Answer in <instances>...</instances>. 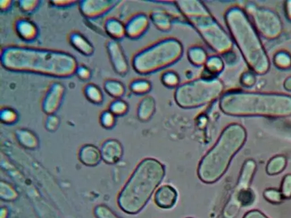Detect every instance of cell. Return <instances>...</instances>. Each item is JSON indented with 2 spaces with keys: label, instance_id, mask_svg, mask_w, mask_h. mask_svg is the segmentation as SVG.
<instances>
[{
  "label": "cell",
  "instance_id": "obj_1",
  "mask_svg": "<svg viewBox=\"0 0 291 218\" xmlns=\"http://www.w3.org/2000/svg\"><path fill=\"white\" fill-rule=\"evenodd\" d=\"M0 60L3 69L12 72L56 78L73 76L79 65L74 56L62 50L16 45L2 48Z\"/></svg>",
  "mask_w": 291,
  "mask_h": 218
},
{
  "label": "cell",
  "instance_id": "obj_37",
  "mask_svg": "<svg viewBox=\"0 0 291 218\" xmlns=\"http://www.w3.org/2000/svg\"><path fill=\"white\" fill-rule=\"evenodd\" d=\"M75 74L77 75L79 79L82 81H88L91 77V71L87 66L84 64H79L75 71Z\"/></svg>",
  "mask_w": 291,
  "mask_h": 218
},
{
  "label": "cell",
  "instance_id": "obj_17",
  "mask_svg": "<svg viewBox=\"0 0 291 218\" xmlns=\"http://www.w3.org/2000/svg\"><path fill=\"white\" fill-rule=\"evenodd\" d=\"M78 158L83 165L94 167L99 165L102 160L101 151L95 145L85 144L79 149Z\"/></svg>",
  "mask_w": 291,
  "mask_h": 218
},
{
  "label": "cell",
  "instance_id": "obj_5",
  "mask_svg": "<svg viewBox=\"0 0 291 218\" xmlns=\"http://www.w3.org/2000/svg\"><path fill=\"white\" fill-rule=\"evenodd\" d=\"M225 20L230 36L254 72L263 74L269 69V62L260 38L246 14L239 7L227 10Z\"/></svg>",
  "mask_w": 291,
  "mask_h": 218
},
{
  "label": "cell",
  "instance_id": "obj_28",
  "mask_svg": "<svg viewBox=\"0 0 291 218\" xmlns=\"http://www.w3.org/2000/svg\"><path fill=\"white\" fill-rule=\"evenodd\" d=\"M161 83L168 88H177L181 83V77L178 73L172 70H168L161 75Z\"/></svg>",
  "mask_w": 291,
  "mask_h": 218
},
{
  "label": "cell",
  "instance_id": "obj_16",
  "mask_svg": "<svg viewBox=\"0 0 291 218\" xmlns=\"http://www.w3.org/2000/svg\"><path fill=\"white\" fill-rule=\"evenodd\" d=\"M178 194L176 189L170 185H164L158 188L154 195L156 204L163 209H170L177 203Z\"/></svg>",
  "mask_w": 291,
  "mask_h": 218
},
{
  "label": "cell",
  "instance_id": "obj_15",
  "mask_svg": "<svg viewBox=\"0 0 291 218\" xmlns=\"http://www.w3.org/2000/svg\"><path fill=\"white\" fill-rule=\"evenodd\" d=\"M14 29L17 36L24 42H33L37 39L38 28L33 21L27 18L19 17L14 23Z\"/></svg>",
  "mask_w": 291,
  "mask_h": 218
},
{
  "label": "cell",
  "instance_id": "obj_46",
  "mask_svg": "<svg viewBox=\"0 0 291 218\" xmlns=\"http://www.w3.org/2000/svg\"><path fill=\"white\" fill-rule=\"evenodd\" d=\"M286 9L287 15H288L289 17L291 20V1L287 2V5H286Z\"/></svg>",
  "mask_w": 291,
  "mask_h": 218
},
{
  "label": "cell",
  "instance_id": "obj_40",
  "mask_svg": "<svg viewBox=\"0 0 291 218\" xmlns=\"http://www.w3.org/2000/svg\"><path fill=\"white\" fill-rule=\"evenodd\" d=\"M283 198H289L291 196V175L286 176L283 180L282 193Z\"/></svg>",
  "mask_w": 291,
  "mask_h": 218
},
{
  "label": "cell",
  "instance_id": "obj_31",
  "mask_svg": "<svg viewBox=\"0 0 291 218\" xmlns=\"http://www.w3.org/2000/svg\"><path fill=\"white\" fill-rule=\"evenodd\" d=\"M0 120L2 123L13 124L19 120V115L16 111L9 107H3L0 112Z\"/></svg>",
  "mask_w": 291,
  "mask_h": 218
},
{
  "label": "cell",
  "instance_id": "obj_41",
  "mask_svg": "<svg viewBox=\"0 0 291 218\" xmlns=\"http://www.w3.org/2000/svg\"><path fill=\"white\" fill-rule=\"evenodd\" d=\"M256 82V78L251 73H245L240 77V83L246 87H252Z\"/></svg>",
  "mask_w": 291,
  "mask_h": 218
},
{
  "label": "cell",
  "instance_id": "obj_32",
  "mask_svg": "<svg viewBox=\"0 0 291 218\" xmlns=\"http://www.w3.org/2000/svg\"><path fill=\"white\" fill-rule=\"evenodd\" d=\"M99 121L101 126L105 129H112L116 125V117L108 109H106L100 114Z\"/></svg>",
  "mask_w": 291,
  "mask_h": 218
},
{
  "label": "cell",
  "instance_id": "obj_36",
  "mask_svg": "<svg viewBox=\"0 0 291 218\" xmlns=\"http://www.w3.org/2000/svg\"><path fill=\"white\" fill-rule=\"evenodd\" d=\"M60 119L55 114L47 116L45 122L46 130L49 132L56 131L60 126Z\"/></svg>",
  "mask_w": 291,
  "mask_h": 218
},
{
  "label": "cell",
  "instance_id": "obj_22",
  "mask_svg": "<svg viewBox=\"0 0 291 218\" xmlns=\"http://www.w3.org/2000/svg\"><path fill=\"white\" fill-rule=\"evenodd\" d=\"M150 20L158 30L161 32L170 31L172 26V19L170 14L164 10L155 9L150 13Z\"/></svg>",
  "mask_w": 291,
  "mask_h": 218
},
{
  "label": "cell",
  "instance_id": "obj_47",
  "mask_svg": "<svg viewBox=\"0 0 291 218\" xmlns=\"http://www.w3.org/2000/svg\"></svg>",
  "mask_w": 291,
  "mask_h": 218
},
{
  "label": "cell",
  "instance_id": "obj_24",
  "mask_svg": "<svg viewBox=\"0 0 291 218\" xmlns=\"http://www.w3.org/2000/svg\"><path fill=\"white\" fill-rule=\"evenodd\" d=\"M187 58L189 62L196 67H204L208 58V53L202 46H192L187 50Z\"/></svg>",
  "mask_w": 291,
  "mask_h": 218
},
{
  "label": "cell",
  "instance_id": "obj_2",
  "mask_svg": "<svg viewBox=\"0 0 291 218\" xmlns=\"http://www.w3.org/2000/svg\"><path fill=\"white\" fill-rule=\"evenodd\" d=\"M166 175V168L154 158L143 159L121 189L117 198L120 208L128 214H136L144 208Z\"/></svg>",
  "mask_w": 291,
  "mask_h": 218
},
{
  "label": "cell",
  "instance_id": "obj_43",
  "mask_svg": "<svg viewBox=\"0 0 291 218\" xmlns=\"http://www.w3.org/2000/svg\"><path fill=\"white\" fill-rule=\"evenodd\" d=\"M243 218H268L264 214H262L258 210H253L248 212L244 216Z\"/></svg>",
  "mask_w": 291,
  "mask_h": 218
},
{
  "label": "cell",
  "instance_id": "obj_19",
  "mask_svg": "<svg viewBox=\"0 0 291 218\" xmlns=\"http://www.w3.org/2000/svg\"><path fill=\"white\" fill-rule=\"evenodd\" d=\"M156 99L151 96H145L138 103L136 115L142 122H147L152 119L156 112Z\"/></svg>",
  "mask_w": 291,
  "mask_h": 218
},
{
  "label": "cell",
  "instance_id": "obj_33",
  "mask_svg": "<svg viewBox=\"0 0 291 218\" xmlns=\"http://www.w3.org/2000/svg\"><path fill=\"white\" fill-rule=\"evenodd\" d=\"M41 1L38 0H21L17 1L18 6L24 13H33L38 8Z\"/></svg>",
  "mask_w": 291,
  "mask_h": 218
},
{
  "label": "cell",
  "instance_id": "obj_42",
  "mask_svg": "<svg viewBox=\"0 0 291 218\" xmlns=\"http://www.w3.org/2000/svg\"><path fill=\"white\" fill-rule=\"evenodd\" d=\"M79 1H53L50 2L52 5L57 8H66L73 5H76Z\"/></svg>",
  "mask_w": 291,
  "mask_h": 218
},
{
  "label": "cell",
  "instance_id": "obj_11",
  "mask_svg": "<svg viewBox=\"0 0 291 218\" xmlns=\"http://www.w3.org/2000/svg\"><path fill=\"white\" fill-rule=\"evenodd\" d=\"M66 88L58 81L50 84L45 92L41 102V108L47 116L54 114L62 104Z\"/></svg>",
  "mask_w": 291,
  "mask_h": 218
},
{
  "label": "cell",
  "instance_id": "obj_35",
  "mask_svg": "<svg viewBox=\"0 0 291 218\" xmlns=\"http://www.w3.org/2000/svg\"><path fill=\"white\" fill-rule=\"evenodd\" d=\"M94 214L96 218H121L106 205L97 206L94 210Z\"/></svg>",
  "mask_w": 291,
  "mask_h": 218
},
{
  "label": "cell",
  "instance_id": "obj_14",
  "mask_svg": "<svg viewBox=\"0 0 291 218\" xmlns=\"http://www.w3.org/2000/svg\"><path fill=\"white\" fill-rule=\"evenodd\" d=\"M102 160L109 165H113L120 162L124 155V148L121 143L115 139H108L102 145Z\"/></svg>",
  "mask_w": 291,
  "mask_h": 218
},
{
  "label": "cell",
  "instance_id": "obj_7",
  "mask_svg": "<svg viewBox=\"0 0 291 218\" xmlns=\"http://www.w3.org/2000/svg\"><path fill=\"white\" fill-rule=\"evenodd\" d=\"M183 53L184 48L178 39H162L136 53L132 67L140 74L155 73L177 63Z\"/></svg>",
  "mask_w": 291,
  "mask_h": 218
},
{
  "label": "cell",
  "instance_id": "obj_13",
  "mask_svg": "<svg viewBox=\"0 0 291 218\" xmlns=\"http://www.w3.org/2000/svg\"><path fill=\"white\" fill-rule=\"evenodd\" d=\"M150 18L146 14H134L125 24L126 35L129 38L136 40L143 36L150 26Z\"/></svg>",
  "mask_w": 291,
  "mask_h": 218
},
{
  "label": "cell",
  "instance_id": "obj_3",
  "mask_svg": "<svg viewBox=\"0 0 291 218\" xmlns=\"http://www.w3.org/2000/svg\"><path fill=\"white\" fill-rule=\"evenodd\" d=\"M219 106L226 115L285 117L291 115V97L286 95L243 91L224 93Z\"/></svg>",
  "mask_w": 291,
  "mask_h": 218
},
{
  "label": "cell",
  "instance_id": "obj_12",
  "mask_svg": "<svg viewBox=\"0 0 291 218\" xmlns=\"http://www.w3.org/2000/svg\"><path fill=\"white\" fill-rule=\"evenodd\" d=\"M106 48L114 72L120 76H126L129 71V65L119 41L109 39L106 43Z\"/></svg>",
  "mask_w": 291,
  "mask_h": 218
},
{
  "label": "cell",
  "instance_id": "obj_23",
  "mask_svg": "<svg viewBox=\"0 0 291 218\" xmlns=\"http://www.w3.org/2000/svg\"><path fill=\"white\" fill-rule=\"evenodd\" d=\"M15 135L18 142L25 148L35 149L39 146L37 136L27 128H18L15 131Z\"/></svg>",
  "mask_w": 291,
  "mask_h": 218
},
{
  "label": "cell",
  "instance_id": "obj_44",
  "mask_svg": "<svg viewBox=\"0 0 291 218\" xmlns=\"http://www.w3.org/2000/svg\"><path fill=\"white\" fill-rule=\"evenodd\" d=\"M12 1H0V9L2 12L8 11L11 8L13 3Z\"/></svg>",
  "mask_w": 291,
  "mask_h": 218
},
{
  "label": "cell",
  "instance_id": "obj_30",
  "mask_svg": "<svg viewBox=\"0 0 291 218\" xmlns=\"http://www.w3.org/2000/svg\"><path fill=\"white\" fill-rule=\"evenodd\" d=\"M0 187V195L3 201H12L18 198L19 194L17 192L8 182L1 181Z\"/></svg>",
  "mask_w": 291,
  "mask_h": 218
},
{
  "label": "cell",
  "instance_id": "obj_38",
  "mask_svg": "<svg viewBox=\"0 0 291 218\" xmlns=\"http://www.w3.org/2000/svg\"><path fill=\"white\" fill-rule=\"evenodd\" d=\"M286 166V160L281 156L278 164H275L271 161L267 166V172L270 174L279 173L280 171L285 169Z\"/></svg>",
  "mask_w": 291,
  "mask_h": 218
},
{
  "label": "cell",
  "instance_id": "obj_25",
  "mask_svg": "<svg viewBox=\"0 0 291 218\" xmlns=\"http://www.w3.org/2000/svg\"><path fill=\"white\" fill-rule=\"evenodd\" d=\"M103 87L106 94L114 99L121 98L126 93L124 84L121 81L113 78L106 80L104 82Z\"/></svg>",
  "mask_w": 291,
  "mask_h": 218
},
{
  "label": "cell",
  "instance_id": "obj_45",
  "mask_svg": "<svg viewBox=\"0 0 291 218\" xmlns=\"http://www.w3.org/2000/svg\"><path fill=\"white\" fill-rule=\"evenodd\" d=\"M285 88L286 90L291 91V77L287 78L285 83Z\"/></svg>",
  "mask_w": 291,
  "mask_h": 218
},
{
  "label": "cell",
  "instance_id": "obj_8",
  "mask_svg": "<svg viewBox=\"0 0 291 218\" xmlns=\"http://www.w3.org/2000/svg\"><path fill=\"white\" fill-rule=\"evenodd\" d=\"M224 85L218 77H201L185 82L176 88L174 99L180 108H200L220 99L224 94Z\"/></svg>",
  "mask_w": 291,
  "mask_h": 218
},
{
  "label": "cell",
  "instance_id": "obj_4",
  "mask_svg": "<svg viewBox=\"0 0 291 218\" xmlns=\"http://www.w3.org/2000/svg\"><path fill=\"white\" fill-rule=\"evenodd\" d=\"M246 138V131L241 125L232 123L226 127L212 147L200 160L197 168L200 181L212 184L220 180Z\"/></svg>",
  "mask_w": 291,
  "mask_h": 218
},
{
  "label": "cell",
  "instance_id": "obj_20",
  "mask_svg": "<svg viewBox=\"0 0 291 218\" xmlns=\"http://www.w3.org/2000/svg\"><path fill=\"white\" fill-rule=\"evenodd\" d=\"M104 30L113 40L119 41L123 39L126 35L125 24L121 20L115 17H109L104 22Z\"/></svg>",
  "mask_w": 291,
  "mask_h": 218
},
{
  "label": "cell",
  "instance_id": "obj_39",
  "mask_svg": "<svg viewBox=\"0 0 291 218\" xmlns=\"http://www.w3.org/2000/svg\"><path fill=\"white\" fill-rule=\"evenodd\" d=\"M265 197L267 201L274 203H278L282 201L283 196L281 194L274 190H268L265 193Z\"/></svg>",
  "mask_w": 291,
  "mask_h": 218
},
{
  "label": "cell",
  "instance_id": "obj_26",
  "mask_svg": "<svg viewBox=\"0 0 291 218\" xmlns=\"http://www.w3.org/2000/svg\"><path fill=\"white\" fill-rule=\"evenodd\" d=\"M83 94L88 101L95 105H101L104 101L103 92L98 85L88 83L84 86Z\"/></svg>",
  "mask_w": 291,
  "mask_h": 218
},
{
  "label": "cell",
  "instance_id": "obj_34",
  "mask_svg": "<svg viewBox=\"0 0 291 218\" xmlns=\"http://www.w3.org/2000/svg\"><path fill=\"white\" fill-rule=\"evenodd\" d=\"M275 65L281 69H288L291 67V56L288 53L280 52L274 57Z\"/></svg>",
  "mask_w": 291,
  "mask_h": 218
},
{
  "label": "cell",
  "instance_id": "obj_27",
  "mask_svg": "<svg viewBox=\"0 0 291 218\" xmlns=\"http://www.w3.org/2000/svg\"><path fill=\"white\" fill-rule=\"evenodd\" d=\"M129 89L134 95L146 96L152 91V84L145 78H137L132 80L129 84Z\"/></svg>",
  "mask_w": 291,
  "mask_h": 218
},
{
  "label": "cell",
  "instance_id": "obj_29",
  "mask_svg": "<svg viewBox=\"0 0 291 218\" xmlns=\"http://www.w3.org/2000/svg\"><path fill=\"white\" fill-rule=\"evenodd\" d=\"M129 106L125 100L121 98L114 99L110 103L108 110L116 117L125 116L128 112Z\"/></svg>",
  "mask_w": 291,
  "mask_h": 218
},
{
  "label": "cell",
  "instance_id": "obj_10",
  "mask_svg": "<svg viewBox=\"0 0 291 218\" xmlns=\"http://www.w3.org/2000/svg\"><path fill=\"white\" fill-rule=\"evenodd\" d=\"M119 3L120 1L115 0H84L79 1L78 4L85 19L95 20L109 13Z\"/></svg>",
  "mask_w": 291,
  "mask_h": 218
},
{
  "label": "cell",
  "instance_id": "obj_6",
  "mask_svg": "<svg viewBox=\"0 0 291 218\" xmlns=\"http://www.w3.org/2000/svg\"><path fill=\"white\" fill-rule=\"evenodd\" d=\"M174 3L208 47L218 55H223L232 51L233 42L231 37L215 19L203 2L189 0Z\"/></svg>",
  "mask_w": 291,
  "mask_h": 218
},
{
  "label": "cell",
  "instance_id": "obj_18",
  "mask_svg": "<svg viewBox=\"0 0 291 218\" xmlns=\"http://www.w3.org/2000/svg\"><path fill=\"white\" fill-rule=\"evenodd\" d=\"M68 39L72 47L82 55L90 56L95 52L94 46L80 32L71 31L68 34Z\"/></svg>",
  "mask_w": 291,
  "mask_h": 218
},
{
  "label": "cell",
  "instance_id": "obj_21",
  "mask_svg": "<svg viewBox=\"0 0 291 218\" xmlns=\"http://www.w3.org/2000/svg\"><path fill=\"white\" fill-rule=\"evenodd\" d=\"M225 61L220 55L210 56L204 66L202 77L207 78L217 77L218 75L224 70Z\"/></svg>",
  "mask_w": 291,
  "mask_h": 218
},
{
  "label": "cell",
  "instance_id": "obj_9",
  "mask_svg": "<svg viewBox=\"0 0 291 218\" xmlns=\"http://www.w3.org/2000/svg\"><path fill=\"white\" fill-rule=\"evenodd\" d=\"M250 13L256 27L265 37L274 39L281 34L282 22L275 13L265 9H250Z\"/></svg>",
  "mask_w": 291,
  "mask_h": 218
}]
</instances>
